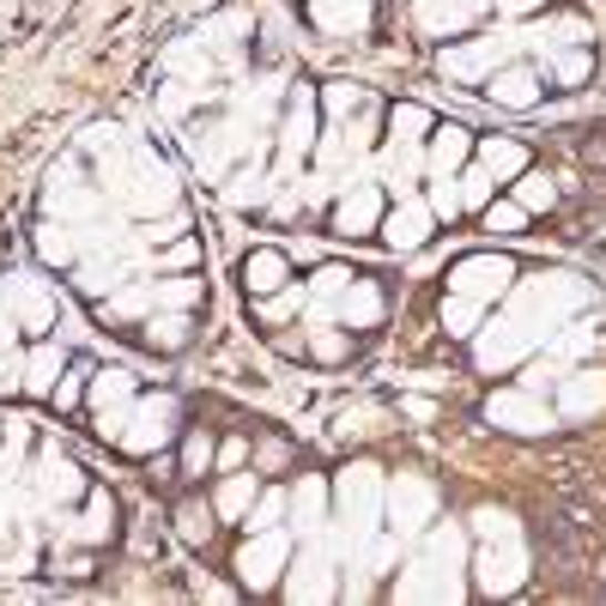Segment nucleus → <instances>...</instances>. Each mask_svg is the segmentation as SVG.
<instances>
[{
	"mask_svg": "<svg viewBox=\"0 0 606 606\" xmlns=\"http://www.w3.org/2000/svg\"><path fill=\"white\" fill-rule=\"evenodd\" d=\"M515 279V267L504 261V255H468V261H455L449 267V291H461V298H497Z\"/></svg>",
	"mask_w": 606,
	"mask_h": 606,
	"instance_id": "f257e3e1",
	"label": "nucleus"
},
{
	"mask_svg": "<svg viewBox=\"0 0 606 606\" xmlns=\"http://www.w3.org/2000/svg\"><path fill=\"white\" fill-rule=\"evenodd\" d=\"M171 419H176V401L171 394H158V401H140L134 407V431H122L115 443L122 449H134V455H152V449H164V436H171Z\"/></svg>",
	"mask_w": 606,
	"mask_h": 606,
	"instance_id": "f03ea898",
	"label": "nucleus"
},
{
	"mask_svg": "<svg viewBox=\"0 0 606 606\" xmlns=\"http://www.w3.org/2000/svg\"><path fill=\"white\" fill-rule=\"evenodd\" d=\"M485 419L492 424H504V431H522V436H534V431H552V412L534 401V394H522V389H504V394H492L485 401Z\"/></svg>",
	"mask_w": 606,
	"mask_h": 606,
	"instance_id": "7ed1b4c3",
	"label": "nucleus"
},
{
	"mask_svg": "<svg viewBox=\"0 0 606 606\" xmlns=\"http://www.w3.org/2000/svg\"><path fill=\"white\" fill-rule=\"evenodd\" d=\"M279 564H286V540L274 534V527H261V540H249V546L237 552V576L243 588H267L279 576Z\"/></svg>",
	"mask_w": 606,
	"mask_h": 606,
	"instance_id": "20e7f679",
	"label": "nucleus"
},
{
	"mask_svg": "<svg viewBox=\"0 0 606 606\" xmlns=\"http://www.w3.org/2000/svg\"><path fill=\"white\" fill-rule=\"evenodd\" d=\"M497 61H504V49L485 37V43L449 49V55H443V73H449V80H461V85H480V80H492V73H497Z\"/></svg>",
	"mask_w": 606,
	"mask_h": 606,
	"instance_id": "39448f33",
	"label": "nucleus"
},
{
	"mask_svg": "<svg viewBox=\"0 0 606 606\" xmlns=\"http://www.w3.org/2000/svg\"><path fill=\"white\" fill-rule=\"evenodd\" d=\"M92 401H97V424H103V436H122V424H127V401H134V382H127L122 370H110V377H97V382H92Z\"/></svg>",
	"mask_w": 606,
	"mask_h": 606,
	"instance_id": "423d86ee",
	"label": "nucleus"
},
{
	"mask_svg": "<svg viewBox=\"0 0 606 606\" xmlns=\"http://www.w3.org/2000/svg\"><path fill=\"white\" fill-rule=\"evenodd\" d=\"M431 218H436V213H431V201H407L401 213L382 218V237H389L394 249H419V243L431 237Z\"/></svg>",
	"mask_w": 606,
	"mask_h": 606,
	"instance_id": "0eeeda50",
	"label": "nucleus"
},
{
	"mask_svg": "<svg viewBox=\"0 0 606 606\" xmlns=\"http://www.w3.org/2000/svg\"><path fill=\"white\" fill-rule=\"evenodd\" d=\"M333 225H340V237H358V230L382 225V195L370 183H358L352 195H346L340 206H333Z\"/></svg>",
	"mask_w": 606,
	"mask_h": 606,
	"instance_id": "6e6552de",
	"label": "nucleus"
},
{
	"mask_svg": "<svg viewBox=\"0 0 606 606\" xmlns=\"http://www.w3.org/2000/svg\"><path fill=\"white\" fill-rule=\"evenodd\" d=\"M309 12H316V24L333 37H358L370 24V0H309Z\"/></svg>",
	"mask_w": 606,
	"mask_h": 606,
	"instance_id": "1a4fd4ad",
	"label": "nucleus"
},
{
	"mask_svg": "<svg viewBox=\"0 0 606 606\" xmlns=\"http://www.w3.org/2000/svg\"><path fill=\"white\" fill-rule=\"evenodd\" d=\"M485 92H492V103H504V110H534L540 80L527 68H497L492 80H485Z\"/></svg>",
	"mask_w": 606,
	"mask_h": 606,
	"instance_id": "9d476101",
	"label": "nucleus"
},
{
	"mask_svg": "<svg viewBox=\"0 0 606 606\" xmlns=\"http://www.w3.org/2000/svg\"><path fill=\"white\" fill-rule=\"evenodd\" d=\"M291 279V261L279 249H255L249 261H243V286L255 291V298H267V291H279Z\"/></svg>",
	"mask_w": 606,
	"mask_h": 606,
	"instance_id": "9b49d317",
	"label": "nucleus"
},
{
	"mask_svg": "<svg viewBox=\"0 0 606 606\" xmlns=\"http://www.w3.org/2000/svg\"><path fill=\"white\" fill-rule=\"evenodd\" d=\"M468 152H473L468 127H436V140H431V171H436V176H455L461 164H468Z\"/></svg>",
	"mask_w": 606,
	"mask_h": 606,
	"instance_id": "f8f14e48",
	"label": "nucleus"
},
{
	"mask_svg": "<svg viewBox=\"0 0 606 606\" xmlns=\"http://www.w3.org/2000/svg\"><path fill=\"white\" fill-rule=\"evenodd\" d=\"M515 583H522V552H504V558L485 552V558H480V588H485V595H510Z\"/></svg>",
	"mask_w": 606,
	"mask_h": 606,
	"instance_id": "ddd939ff",
	"label": "nucleus"
},
{
	"mask_svg": "<svg viewBox=\"0 0 606 606\" xmlns=\"http://www.w3.org/2000/svg\"><path fill=\"white\" fill-rule=\"evenodd\" d=\"M309 127H316V103H309V92H298L291 97V122H286V140H279V146H286V164H298V152H309Z\"/></svg>",
	"mask_w": 606,
	"mask_h": 606,
	"instance_id": "4468645a",
	"label": "nucleus"
},
{
	"mask_svg": "<svg viewBox=\"0 0 606 606\" xmlns=\"http://www.w3.org/2000/svg\"><path fill=\"white\" fill-rule=\"evenodd\" d=\"M412 12H419V24L431 37H449V31L468 24V7H461V0H412Z\"/></svg>",
	"mask_w": 606,
	"mask_h": 606,
	"instance_id": "2eb2a0df",
	"label": "nucleus"
},
{
	"mask_svg": "<svg viewBox=\"0 0 606 606\" xmlns=\"http://www.w3.org/2000/svg\"><path fill=\"white\" fill-rule=\"evenodd\" d=\"M340 316L352 321V328H370V321L382 316V291L370 286V279H352V291H346V304H340Z\"/></svg>",
	"mask_w": 606,
	"mask_h": 606,
	"instance_id": "dca6fc26",
	"label": "nucleus"
},
{
	"mask_svg": "<svg viewBox=\"0 0 606 606\" xmlns=\"http://www.w3.org/2000/svg\"><path fill=\"white\" fill-rule=\"evenodd\" d=\"M213 522H218V510H213V504H201V497L176 510V534H183L188 546H206V540H213Z\"/></svg>",
	"mask_w": 606,
	"mask_h": 606,
	"instance_id": "f3484780",
	"label": "nucleus"
},
{
	"mask_svg": "<svg viewBox=\"0 0 606 606\" xmlns=\"http://www.w3.org/2000/svg\"><path fill=\"white\" fill-rule=\"evenodd\" d=\"M480 164L492 171V183H497V176H515L527 158H522V146H515V140H485V146H480Z\"/></svg>",
	"mask_w": 606,
	"mask_h": 606,
	"instance_id": "a211bd4d",
	"label": "nucleus"
},
{
	"mask_svg": "<svg viewBox=\"0 0 606 606\" xmlns=\"http://www.w3.org/2000/svg\"><path fill=\"white\" fill-rule=\"evenodd\" d=\"M564 407H571V412H600V407H606V382H600V377H571Z\"/></svg>",
	"mask_w": 606,
	"mask_h": 606,
	"instance_id": "6ab92c4d",
	"label": "nucleus"
},
{
	"mask_svg": "<svg viewBox=\"0 0 606 606\" xmlns=\"http://www.w3.org/2000/svg\"><path fill=\"white\" fill-rule=\"evenodd\" d=\"M424 510H431V485H401V492H394V515H401V522H394V527H419V515Z\"/></svg>",
	"mask_w": 606,
	"mask_h": 606,
	"instance_id": "aec40b11",
	"label": "nucleus"
},
{
	"mask_svg": "<svg viewBox=\"0 0 606 606\" xmlns=\"http://www.w3.org/2000/svg\"><path fill=\"white\" fill-rule=\"evenodd\" d=\"M146 340H152V346H164V352L188 346V316H152V321H146Z\"/></svg>",
	"mask_w": 606,
	"mask_h": 606,
	"instance_id": "412c9836",
	"label": "nucleus"
},
{
	"mask_svg": "<svg viewBox=\"0 0 606 606\" xmlns=\"http://www.w3.org/2000/svg\"><path fill=\"white\" fill-rule=\"evenodd\" d=\"M515 201H522L527 213H540V206H552V201H558V188H552V176L522 171V188H515Z\"/></svg>",
	"mask_w": 606,
	"mask_h": 606,
	"instance_id": "4be33fe9",
	"label": "nucleus"
},
{
	"mask_svg": "<svg viewBox=\"0 0 606 606\" xmlns=\"http://www.w3.org/2000/svg\"><path fill=\"white\" fill-rule=\"evenodd\" d=\"M527 206L522 201H485V230H522Z\"/></svg>",
	"mask_w": 606,
	"mask_h": 606,
	"instance_id": "5701e85b",
	"label": "nucleus"
},
{
	"mask_svg": "<svg viewBox=\"0 0 606 606\" xmlns=\"http://www.w3.org/2000/svg\"><path fill=\"white\" fill-rule=\"evenodd\" d=\"M103 534H115V497H92V515H85V527H80V540H103Z\"/></svg>",
	"mask_w": 606,
	"mask_h": 606,
	"instance_id": "b1692460",
	"label": "nucleus"
},
{
	"mask_svg": "<svg viewBox=\"0 0 606 606\" xmlns=\"http://www.w3.org/2000/svg\"><path fill=\"white\" fill-rule=\"evenodd\" d=\"M424 127H431V115H424L419 103H401V110H394V140H401V146L424 140Z\"/></svg>",
	"mask_w": 606,
	"mask_h": 606,
	"instance_id": "393cba45",
	"label": "nucleus"
},
{
	"mask_svg": "<svg viewBox=\"0 0 606 606\" xmlns=\"http://www.w3.org/2000/svg\"><path fill=\"white\" fill-rule=\"evenodd\" d=\"M249 504H255V473H243V480H230L225 492H218L213 510H218V515H237V510H249Z\"/></svg>",
	"mask_w": 606,
	"mask_h": 606,
	"instance_id": "a878e982",
	"label": "nucleus"
},
{
	"mask_svg": "<svg viewBox=\"0 0 606 606\" xmlns=\"http://www.w3.org/2000/svg\"><path fill=\"white\" fill-rule=\"evenodd\" d=\"M213 468V436H188V449H183V480H201V473Z\"/></svg>",
	"mask_w": 606,
	"mask_h": 606,
	"instance_id": "bb28decb",
	"label": "nucleus"
},
{
	"mask_svg": "<svg viewBox=\"0 0 606 606\" xmlns=\"http://www.w3.org/2000/svg\"><path fill=\"white\" fill-rule=\"evenodd\" d=\"M443 321H449V333H473V321H480V298H461V291H455V304H443Z\"/></svg>",
	"mask_w": 606,
	"mask_h": 606,
	"instance_id": "cd10ccee",
	"label": "nucleus"
},
{
	"mask_svg": "<svg viewBox=\"0 0 606 606\" xmlns=\"http://www.w3.org/2000/svg\"><path fill=\"white\" fill-rule=\"evenodd\" d=\"M431 213H436V218H455V213H461V188H455V176H436V188H431Z\"/></svg>",
	"mask_w": 606,
	"mask_h": 606,
	"instance_id": "c85d7f7f",
	"label": "nucleus"
},
{
	"mask_svg": "<svg viewBox=\"0 0 606 606\" xmlns=\"http://www.w3.org/2000/svg\"><path fill=\"white\" fill-rule=\"evenodd\" d=\"M461 201H468V206H485V201H492V171H485V164L461 176Z\"/></svg>",
	"mask_w": 606,
	"mask_h": 606,
	"instance_id": "c756f323",
	"label": "nucleus"
},
{
	"mask_svg": "<svg viewBox=\"0 0 606 606\" xmlns=\"http://www.w3.org/2000/svg\"><path fill=\"white\" fill-rule=\"evenodd\" d=\"M37 249H43V261H73V237H68V230H55V225L37 237Z\"/></svg>",
	"mask_w": 606,
	"mask_h": 606,
	"instance_id": "7c9ffc66",
	"label": "nucleus"
},
{
	"mask_svg": "<svg viewBox=\"0 0 606 606\" xmlns=\"http://www.w3.org/2000/svg\"><path fill=\"white\" fill-rule=\"evenodd\" d=\"M61 370V358L55 352H37V364H31V389H49V377Z\"/></svg>",
	"mask_w": 606,
	"mask_h": 606,
	"instance_id": "2f4dec72",
	"label": "nucleus"
},
{
	"mask_svg": "<svg viewBox=\"0 0 606 606\" xmlns=\"http://www.w3.org/2000/svg\"><path fill=\"white\" fill-rule=\"evenodd\" d=\"M158 304H171V309H188V304H195V286H188V279H176V286H164V291H158Z\"/></svg>",
	"mask_w": 606,
	"mask_h": 606,
	"instance_id": "473e14b6",
	"label": "nucleus"
},
{
	"mask_svg": "<svg viewBox=\"0 0 606 606\" xmlns=\"http://www.w3.org/2000/svg\"><path fill=\"white\" fill-rule=\"evenodd\" d=\"M279 510H286V497L274 492V497H267L261 510H249V527H274V522H279Z\"/></svg>",
	"mask_w": 606,
	"mask_h": 606,
	"instance_id": "72a5a7b5",
	"label": "nucleus"
},
{
	"mask_svg": "<svg viewBox=\"0 0 606 606\" xmlns=\"http://www.w3.org/2000/svg\"><path fill=\"white\" fill-rule=\"evenodd\" d=\"M558 80H571V85L588 80V55H564V61H558Z\"/></svg>",
	"mask_w": 606,
	"mask_h": 606,
	"instance_id": "f704fd0d",
	"label": "nucleus"
},
{
	"mask_svg": "<svg viewBox=\"0 0 606 606\" xmlns=\"http://www.w3.org/2000/svg\"><path fill=\"white\" fill-rule=\"evenodd\" d=\"M316 358H346V333H316Z\"/></svg>",
	"mask_w": 606,
	"mask_h": 606,
	"instance_id": "c9c22d12",
	"label": "nucleus"
},
{
	"mask_svg": "<svg viewBox=\"0 0 606 606\" xmlns=\"http://www.w3.org/2000/svg\"><path fill=\"white\" fill-rule=\"evenodd\" d=\"M497 7H504V12H534L540 0H497Z\"/></svg>",
	"mask_w": 606,
	"mask_h": 606,
	"instance_id": "e433bc0d",
	"label": "nucleus"
}]
</instances>
